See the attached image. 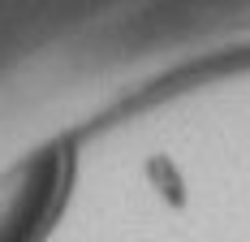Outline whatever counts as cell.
<instances>
[{
	"instance_id": "6da1fadb",
	"label": "cell",
	"mask_w": 250,
	"mask_h": 242,
	"mask_svg": "<svg viewBox=\"0 0 250 242\" xmlns=\"http://www.w3.org/2000/svg\"><path fill=\"white\" fill-rule=\"evenodd\" d=\"M61 156H39L0 186V242H30L56 199Z\"/></svg>"
}]
</instances>
